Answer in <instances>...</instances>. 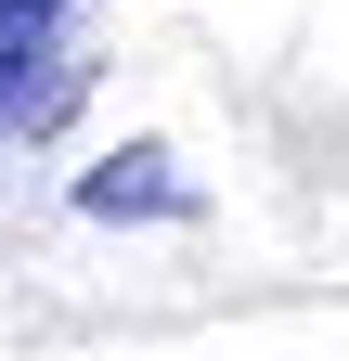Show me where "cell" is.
<instances>
[{
	"label": "cell",
	"mask_w": 349,
	"mask_h": 361,
	"mask_svg": "<svg viewBox=\"0 0 349 361\" xmlns=\"http://www.w3.org/2000/svg\"><path fill=\"white\" fill-rule=\"evenodd\" d=\"M65 13L78 0H0V155L52 142L78 116V90H91V65L65 52Z\"/></svg>",
	"instance_id": "cell-1"
},
{
	"label": "cell",
	"mask_w": 349,
	"mask_h": 361,
	"mask_svg": "<svg viewBox=\"0 0 349 361\" xmlns=\"http://www.w3.org/2000/svg\"><path fill=\"white\" fill-rule=\"evenodd\" d=\"M168 168H182L168 142H129V155H104L91 180H78V207H91V219H182L194 194H182Z\"/></svg>",
	"instance_id": "cell-2"
}]
</instances>
